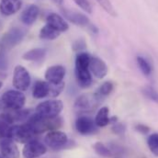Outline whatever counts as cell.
Returning a JSON list of instances; mask_svg holds the SVG:
<instances>
[{"label":"cell","mask_w":158,"mask_h":158,"mask_svg":"<svg viewBox=\"0 0 158 158\" xmlns=\"http://www.w3.org/2000/svg\"><path fill=\"white\" fill-rule=\"evenodd\" d=\"M47 54V51L44 48H35L32 50H30L26 52L22 58L25 61H31V62H40L44 59V57Z\"/></svg>","instance_id":"ffe728a7"},{"label":"cell","mask_w":158,"mask_h":158,"mask_svg":"<svg viewBox=\"0 0 158 158\" xmlns=\"http://www.w3.org/2000/svg\"><path fill=\"white\" fill-rule=\"evenodd\" d=\"M64 104L58 99H50L40 102L35 109V113L45 118H55L60 115Z\"/></svg>","instance_id":"3957f363"},{"label":"cell","mask_w":158,"mask_h":158,"mask_svg":"<svg viewBox=\"0 0 158 158\" xmlns=\"http://www.w3.org/2000/svg\"><path fill=\"white\" fill-rule=\"evenodd\" d=\"M26 35V31L22 28L13 27L8 30L2 37L1 44L5 50H10L19 44Z\"/></svg>","instance_id":"8992f818"},{"label":"cell","mask_w":158,"mask_h":158,"mask_svg":"<svg viewBox=\"0 0 158 158\" xmlns=\"http://www.w3.org/2000/svg\"><path fill=\"white\" fill-rule=\"evenodd\" d=\"M134 129L136 131L142 133V134H147L150 131V128L148 126H146L145 124H142V123H138L134 126Z\"/></svg>","instance_id":"836d02e7"},{"label":"cell","mask_w":158,"mask_h":158,"mask_svg":"<svg viewBox=\"0 0 158 158\" xmlns=\"http://www.w3.org/2000/svg\"><path fill=\"white\" fill-rule=\"evenodd\" d=\"M65 74H66V70L64 66L61 64H55V65L50 66L46 70L44 77L48 83L52 84V85H57V84L64 82Z\"/></svg>","instance_id":"8fae6325"},{"label":"cell","mask_w":158,"mask_h":158,"mask_svg":"<svg viewBox=\"0 0 158 158\" xmlns=\"http://www.w3.org/2000/svg\"><path fill=\"white\" fill-rule=\"evenodd\" d=\"M75 75H76L77 82L81 88H87L92 85L93 79H92V75L89 71V68H85V69L75 68Z\"/></svg>","instance_id":"d6986e66"},{"label":"cell","mask_w":158,"mask_h":158,"mask_svg":"<svg viewBox=\"0 0 158 158\" xmlns=\"http://www.w3.org/2000/svg\"><path fill=\"white\" fill-rule=\"evenodd\" d=\"M100 102L101 99L96 94H84L77 98L74 109L77 112H88L93 110Z\"/></svg>","instance_id":"52a82bcc"},{"label":"cell","mask_w":158,"mask_h":158,"mask_svg":"<svg viewBox=\"0 0 158 158\" xmlns=\"http://www.w3.org/2000/svg\"><path fill=\"white\" fill-rule=\"evenodd\" d=\"M63 15L64 16V19L72 22L73 24L80 26V27H89L91 24L89 19L86 17V15L80 13L75 10H70L67 8H63L62 9Z\"/></svg>","instance_id":"4fadbf2b"},{"label":"cell","mask_w":158,"mask_h":158,"mask_svg":"<svg viewBox=\"0 0 158 158\" xmlns=\"http://www.w3.org/2000/svg\"><path fill=\"white\" fill-rule=\"evenodd\" d=\"M74 2L82 10H84L85 13L92 14L93 8H92V6H91L90 2L88 0H74Z\"/></svg>","instance_id":"4dcf8cb0"},{"label":"cell","mask_w":158,"mask_h":158,"mask_svg":"<svg viewBox=\"0 0 158 158\" xmlns=\"http://www.w3.org/2000/svg\"><path fill=\"white\" fill-rule=\"evenodd\" d=\"M50 85H51L50 96L52 98H57L63 92V90L64 89V86H65L64 82H62V83L57 84V85H52V84H50Z\"/></svg>","instance_id":"f546056e"},{"label":"cell","mask_w":158,"mask_h":158,"mask_svg":"<svg viewBox=\"0 0 158 158\" xmlns=\"http://www.w3.org/2000/svg\"><path fill=\"white\" fill-rule=\"evenodd\" d=\"M22 6L21 0H1L0 13L4 16H12L16 14Z\"/></svg>","instance_id":"e0dca14e"},{"label":"cell","mask_w":158,"mask_h":158,"mask_svg":"<svg viewBox=\"0 0 158 158\" xmlns=\"http://www.w3.org/2000/svg\"><path fill=\"white\" fill-rule=\"evenodd\" d=\"M73 50L74 51H83L86 48V43L84 38H79L77 39L74 43H73Z\"/></svg>","instance_id":"d6a6232c"},{"label":"cell","mask_w":158,"mask_h":158,"mask_svg":"<svg viewBox=\"0 0 158 158\" xmlns=\"http://www.w3.org/2000/svg\"><path fill=\"white\" fill-rule=\"evenodd\" d=\"M2 86H3V82H2V81L0 80V89L2 88Z\"/></svg>","instance_id":"74e56055"},{"label":"cell","mask_w":158,"mask_h":158,"mask_svg":"<svg viewBox=\"0 0 158 158\" xmlns=\"http://www.w3.org/2000/svg\"><path fill=\"white\" fill-rule=\"evenodd\" d=\"M98 5L111 17H116L117 16V12L113 6V5L111 4V2L110 0H96Z\"/></svg>","instance_id":"4316f807"},{"label":"cell","mask_w":158,"mask_h":158,"mask_svg":"<svg viewBox=\"0 0 158 158\" xmlns=\"http://www.w3.org/2000/svg\"><path fill=\"white\" fill-rule=\"evenodd\" d=\"M39 36L41 40H52L57 39L60 36V32L46 24L40 29Z\"/></svg>","instance_id":"7402d4cb"},{"label":"cell","mask_w":158,"mask_h":158,"mask_svg":"<svg viewBox=\"0 0 158 158\" xmlns=\"http://www.w3.org/2000/svg\"><path fill=\"white\" fill-rule=\"evenodd\" d=\"M143 94L150 100L158 104V92L151 86H146L143 89Z\"/></svg>","instance_id":"f1b7e54d"},{"label":"cell","mask_w":158,"mask_h":158,"mask_svg":"<svg viewBox=\"0 0 158 158\" xmlns=\"http://www.w3.org/2000/svg\"><path fill=\"white\" fill-rule=\"evenodd\" d=\"M47 153V147L38 140H32L25 143L22 155L25 158H39Z\"/></svg>","instance_id":"9c48e42d"},{"label":"cell","mask_w":158,"mask_h":158,"mask_svg":"<svg viewBox=\"0 0 158 158\" xmlns=\"http://www.w3.org/2000/svg\"><path fill=\"white\" fill-rule=\"evenodd\" d=\"M26 123L30 125L36 134H40L45 131L59 130L63 126L64 119L60 116L55 118H45L34 113L29 117Z\"/></svg>","instance_id":"6da1fadb"},{"label":"cell","mask_w":158,"mask_h":158,"mask_svg":"<svg viewBox=\"0 0 158 158\" xmlns=\"http://www.w3.org/2000/svg\"><path fill=\"white\" fill-rule=\"evenodd\" d=\"M88 28H89V30H90L94 34H98V28L96 25H94V24L91 23V24L89 25Z\"/></svg>","instance_id":"d590c367"},{"label":"cell","mask_w":158,"mask_h":158,"mask_svg":"<svg viewBox=\"0 0 158 158\" xmlns=\"http://www.w3.org/2000/svg\"><path fill=\"white\" fill-rule=\"evenodd\" d=\"M51 91V85L47 81L37 80L33 85L32 89V96L34 98L41 99L48 96H50Z\"/></svg>","instance_id":"ac0fdd59"},{"label":"cell","mask_w":158,"mask_h":158,"mask_svg":"<svg viewBox=\"0 0 158 158\" xmlns=\"http://www.w3.org/2000/svg\"><path fill=\"white\" fill-rule=\"evenodd\" d=\"M111 130H112V131L115 134H117V135H122V134H124V132L126 131V126L123 123L115 122V123H113V126H112Z\"/></svg>","instance_id":"1f68e13d"},{"label":"cell","mask_w":158,"mask_h":158,"mask_svg":"<svg viewBox=\"0 0 158 158\" xmlns=\"http://www.w3.org/2000/svg\"><path fill=\"white\" fill-rule=\"evenodd\" d=\"M136 61H137V64H138L140 70L142 71V73L145 77L151 76L153 70H152V66H151L150 63L145 58H143V56H137Z\"/></svg>","instance_id":"d4e9b609"},{"label":"cell","mask_w":158,"mask_h":158,"mask_svg":"<svg viewBox=\"0 0 158 158\" xmlns=\"http://www.w3.org/2000/svg\"><path fill=\"white\" fill-rule=\"evenodd\" d=\"M11 124L6 122L5 120H0V139L10 138L11 134Z\"/></svg>","instance_id":"83f0119b"},{"label":"cell","mask_w":158,"mask_h":158,"mask_svg":"<svg viewBox=\"0 0 158 158\" xmlns=\"http://www.w3.org/2000/svg\"><path fill=\"white\" fill-rule=\"evenodd\" d=\"M46 24L59 32H64L69 29V24L67 23L65 19L56 13H50L47 16Z\"/></svg>","instance_id":"9a60e30c"},{"label":"cell","mask_w":158,"mask_h":158,"mask_svg":"<svg viewBox=\"0 0 158 158\" xmlns=\"http://www.w3.org/2000/svg\"><path fill=\"white\" fill-rule=\"evenodd\" d=\"M93 149L97 155H98L99 156H102V157H111L114 155L110 148H109L107 145H105L104 143H102L100 142H97L96 143H94Z\"/></svg>","instance_id":"603a6c76"},{"label":"cell","mask_w":158,"mask_h":158,"mask_svg":"<svg viewBox=\"0 0 158 158\" xmlns=\"http://www.w3.org/2000/svg\"><path fill=\"white\" fill-rule=\"evenodd\" d=\"M44 142L47 146H49L52 150H61L64 149L65 145L68 143L67 134L64 131H51L44 137Z\"/></svg>","instance_id":"ba28073f"},{"label":"cell","mask_w":158,"mask_h":158,"mask_svg":"<svg viewBox=\"0 0 158 158\" xmlns=\"http://www.w3.org/2000/svg\"><path fill=\"white\" fill-rule=\"evenodd\" d=\"M89 71L92 76L96 78L103 79L108 75V65L107 64L98 56H91L89 64Z\"/></svg>","instance_id":"7c38bea8"},{"label":"cell","mask_w":158,"mask_h":158,"mask_svg":"<svg viewBox=\"0 0 158 158\" xmlns=\"http://www.w3.org/2000/svg\"><path fill=\"white\" fill-rule=\"evenodd\" d=\"M0 158H1V156H0Z\"/></svg>","instance_id":"f35d334b"},{"label":"cell","mask_w":158,"mask_h":158,"mask_svg":"<svg viewBox=\"0 0 158 158\" xmlns=\"http://www.w3.org/2000/svg\"><path fill=\"white\" fill-rule=\"evenodd\" d=\"M40 14V8L36 5L28 6L20 16V20L23 24L27 26H31L37 20Z\"/></svg>","instance_id":"2e32d148"},{"label":"cell","mask_w":158,"mask_h":158,"mask_svg":"<svg viewBox=\"0 0 158 158\" xmlns=\"http://www.w3.org/2000/svg\"><path fill=\"white\" fill-rule=\"evenodd\" d=\"M76 129L82 135H89L98 132V127L95 120L88 116H80L76 120Z\"/></svg>","instance_id":"30bf717a"},{"label":"cell","mask_w":158,"mask_h":158,"mask_svg":"<svg viewBox=\"0 0 158 158\" xmlns=\"http://www.w3.org/2000/svg\"><path fill=\"white\" fill-rule=\"evenodd\" d=\"M95 123L98 127H106L110 123V110L108 107H101L96 114Z\"/></svg>","instance_id":"44dd1931"},{"label":"cell","mask_w":158,"mask_h":158,"mask_svg":"<svg viewBox=\"0 0 158 158\" xmlns=\"http://www.w3.org/2000/svg\"><path fill=\"white\" fill-rule=\"evenodd\" d=\"M0 153L3 158H19L20 156L19 150L11 138L1 140Z\"/></svg>","instance_id":"5bb4252c"},{"label":"cell","mask_w":158,"mask_h":158,"mask_svg":"<svg viewBox=\"0 0 158 158\" xmlns=\"http://www.w3.org/2000/svg\"><path fill=\"white\" fill-rule=\"evenodd\" d=\"M147 145L151 153L158 157V133H153L148 137Z\"/></svg>","instance_id":"484cf974"},{"label":"cell","mask_w":158,"mask_h":158,"mask_svg":"<svg viewBox=\"0 0 158 158\" xmlns=\"http://www.w3.org/2000/svg\"><path fill=\"white\" fill-rule=\"evenodd\" d=\"M36 135L37 134L34 132V131L27 123L20 125H13L11 127L10 138L17 143H27L34 140Z\"/></svg>","instance_id":"277c9868"},{"label":"cell","mask_w":158,"mask_h":158,"mask_svg":"<svg viewBox=\"0 0 158 158\" xmlns=\"http://www.w3.org/2000/svg\"><path fill=\"white\" fill-rule=\"evenodd\" d=\"M7 69V60L4 52H0V71H5Z\"/></svg>","instance_id":"e575fe53"},{"label":"cell","mask_w":158,"mask_h":158,"mask_svg":"<svg viewBox=\"0 0 158 158\" xmlns=\"http://www.w3.org/2000/svg\"><path fill=\"white\" fill-rule=\"evenodd\" d=\"M113 88H114L113 83L110 82V81H106L98 88V90H97V92L95 94L102 100L104 98L109 96L113 91Z\"/></svg>","instance_id":"cb8c5ba5"},{"label":"cell","mask_w":158,"mask_h":158,"mask_svg":"<svg viewBox=\"0 0 158 158\" xmlns=\"http://www.w3.org/2000/svg\"><path fill=\"white\" fill-rule=\"evenodd\" d=\"M55 3H57V4H59V5H62L63 4V2H64V0H53Z\"/></svg>","instance_id":"8d00e7d4"},{"label":"cell","mask_w":158,"mask_h":158,"mask_svg":"<svg viewBox=\"0 0 158 158\" xmlns=\"http://www.w3.org/2000/svg\"><path fill=\"white\" fill-rule=\"evenodd\" d=\"M31 84V77L29 71L22 65H17L14 68L12 85L13 86L21 92L29 89Z\"/></svg>","instance_id":"5b68a950"},{"label":"cell","mask_w":158,"mask_h":158,"mask_svg":"<svg viewBox=\"0 0 158 158\" xmlns=\"http://www.w3.org/2000/svg\"><path fill=\"white\" fill-rule=\"evenodd\" d=\"M1 102L6 109L13 111H18L23 109L26 103L25 95L17 89H10L6 91L1 97Z\"/></svg>","instance_id":"7a4b0ae2"}]
</instances>
